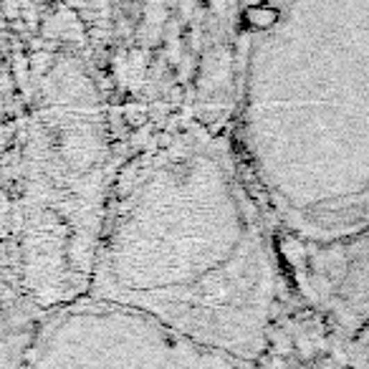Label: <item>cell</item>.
<instances>
[{
    "instance_id": "cell-4",
    "label": "cell",
    "mask_w": 369,
    "mask_h": 369,
    "mask_svg": "<svg viewBox=\"0 0 369 369\" xmlns=\"http://www.w3.org/2000/svg\"><path fill=\"white\" fill-rule=\"evenodd\" d=\"M18 369H256L157 321L81 299L28 331Z\"/></svg>"
},
{
    "instance_id": "cell-5",
    "label": "cell",
    "mask_w": 369,
    "mask_h": 369,
    "mask_svg": "<svg viewBox=\"0 0 369 369\" xmlns=\"http://www.w3.org/2000/svg\"><path fill=\"white\" fill-rule=\"evenodd\" d=\"M28 331L0 293V369H18Z\"/></svg>"
},
{
    "instance_id": "cell-3",
    "label": "cell",
    "mask_w": 369,
    "mask_h": 369,
    "mask_svg": "<svg viewBox=\"0 0 369 369\" xmlns=\"http://www.w3.org/2000/svg\"><path fill=\"white\" fill-rule=\"evenodd\" d=\"M117 162L79 58L41 63L0 109V293L26 329L89 296Z\"/></svg>"
},
{
    "instance_id": "cell-1",
    "label": "cell",
    "mask_w": 369,
    "mask_h": 369,
    "mask_svg": "<svg viewBox=\"0 0 369 369\" xmlns=\"http://www.w3.org/2000/svg\"><path fill=\"white\" fill-rule=\"evenodd\" d=\"M86 299L256 364L279 265L263 208L223 140L172 126L117 162Z\"/></svg>"
},
{
    "instance_id": "cell-2",
    "label": "cell",
    "mask_w": 369,
    "mask_h": 369,
    "mask_svg": "<svg viewBox=\"0 0 369 369\" xmlns=\"http://www.w3.org/2000/svg\"><path fill=\"white\" fill-rule=\"evenodd\" d=\"M238 137L258 202L299 240L364 238L369 0H261L248 23Z\"/></svg>"
}]
</instances>
